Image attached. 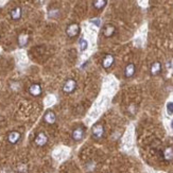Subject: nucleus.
Here are the masks:
<instances>
[{"instance_id": "9", "label": "nucleus", "mask_w": 173, "mask_h": 173, "mask_svg": "<svg viewBox=\"0 0 173 173\" xmlns=\"http://www.w3.org/2000/svg\"><path fill=\"white\" fill-rule=\"evenodd\" d=\"M162 157H164L165 161H171L173 159V148H171V147H167V148L162 151Z\"/></svg>"}, {"instance_id": "4", "label": "nucleus", "mask_w": 173, "mask_h": 173, "mask_svg": "<svg viewBox=\"0 0 173 173\" xmlns=\"http://www.w3.org/2000/svg\"><path fill=\"white\" fill-rule=\"evenodd\" d=\"M84 136H85V130H84V127H79L77 128H74L72 132V138L73 140L75 141H81L84 138Z\"/></svg>"}, {"instance_id": "11", "label": "nucleus", "mask_w": 173, "mask_h": 173, "mask_svg": "<svg viewBox=\"0 0 173 173\" xmlns=\"http://www.w3.org/2000/svg\"><path fill=\"white\" fill-rule=\"evenodd\" d=\"M29 93L34 97H37L41 94V87L39 84H32L29 88Z\"/></svg>"}, {"instance_id": "19", "label": "nucleus", "mask_w": 173, "mask_h": 173, "mask_svg": "<svg viewBox=\"0 0 173 173\" xmlns=\"http://www.w3.org/2000/svg\"><path fill=\"white\" fill-rule=\"evenodd\" d=\"M91 22H94L96 26H100V20L99 19H93L91 20Z\"/></svg>"}, {"instance_id": "17", "label": "nucleus", "mask_w": 173, "mask_h": 173, "mask_svg": "<svg viewBox=\"0 0 173 173\" xmlns=\"http://www.w3.org/2000/svg\"><path fill=\"white\" fill-rule=\"evenodd\" d=\"M79 44H80V49H81V51L86 50V48H87V46H88V43L85 41V39H80Z\"/></svg>"}, {"instance_id": "20", "label": "nucleus", "mask_w": 173, "mask_h": 173, "mask_svg": "<svg viewBox=\"0 0 173 173\" xmlns=\"http://www.w3.org/2000/svg\"><path fill=\"white\" fill-rule=\"evenodd\" d=\"M171 127L173 128V120H172V122H171Z\"/></svg>"}, {"instance_id": "2", "label": "nucleus", "mask_w": 173, "mask_h": 173, "mask_svg": "<svg viewBox=\"0 0 173 173\" xmlns=\"http://www.w3.org/2000/svg\"><path fill=\"white\" fill-rule=\"evenodd\" d=\"M75 88H77V82L73 79H69L63 86V91L66 94H71L75 90Z\"/></svg>"}, {"instance_id": "14", "label": "nucleus", "mask_w": 173, "mask_h": 173, "mask_svg": "<svg viewBox=\"0 0 173 173\" xmlns=\"http://www.w3.org/2000/svg\"><path fill=\"white\" fill-rule=\"evenodd\" d=\"M29 41V35L26 33H22L19 35V37H18V45L20 47H25L26 45L28 44Z\"/></svg>"}, {"instance_id": "10", "label": "nucleus", "mask_w": 173, "mask_h": 173, "mask_svg": "<svg viewBox=\"0 0 173 173\" xmlns=\"http://www.w3.org/2000/svg\"><path fill=\"white\" fill-rule=\"evenodd\" d=\"M135 71H136V67L134 64H128L127 65V67H125L124 69V75L125 78H132L133 75L135 74Z\"/></svg>"}, {"instance_id": "16", "label": "nucleus", "mask_w": 173, "mask_h": 173, "mask_svg": "<svg viewBox=\"0 0 173 173\" xmlns=\"http://www.w3.org/2000/svg\"><path fill=\"white\" fill-rule=\"evenodd\" d=\"M106 6V0H94V7L97 10H102Z\"/></svg>"}, {"instance_id": "8", "label": "nucleus", "mask_w": 173, "mask_h": 173, "mask_svg": "<svg viewBox=\"0 0 173 173\" xmlns=\"http://www.w3.org/2000/svg\"><path fill=\"white\" fill-rule=\"evenodd\" d=\"M20 137H22V135H20L19 132H16V131H14V132H11L7 136V140H9L10 143H12V145H15V143L18 142V140L20 139Z\"/></svg>"}, {"instance_id": "6", "label": "nucleus", "mask_w": 173, "mask_h": 173, "mask_svg": "<svg viewBox=\"0 0 173 173\" xmlns=\"http://www.w3.org/2000/svg\"><path fill=\"white\" fill-rule=\"evenodd\" d=\"M35 145H37L38 147H44L48 142V137L45 133H39V134L35 137Z\"/></svg>"}, {"instance_id": "12", "label": "nucleus", "mask_w": 173, "mask_h": 173, "mask_svg": "<svg viewBox=\"0 0 173 173\" xmlns=\"http://www.w3.org/2000/svg\"><path fill=\"white\" fill-rule=\"evenodd\" d=\"M116 32V28L113 25H106L103 29V34L105 37H112Z\"/></svg>"}, {"instance_id": "1", "label": "nucleus", "mask_w": 173, "mask_h": 173, "mask_svg": "<svg viewBox=\"0 0 173 173\" xmlns=\"http://www.w3.org/2000/svg\"><path fill=\"white\" fill-rule=\"evenodd\" d=\"M91 134L95 139H101L104 136V127L101 123H96L91 128Z\"/></svg>"}, {"instance_id": "7", "label": "nucleus", "mask_w": 173, "mask_h": 173, "mask_svg": "<svg viewBox=\"0 0 173 173\" xmlns=\"http://www.w3.org/2000/svg\"><path fill=\"white\" fill-rule=\"evenodd\" d=\"M114 62H115L114 55H112V54H106V55L104 56L103 61H102V66H103V68H105V69H108V68L112 67Z\"/></svg>"}, {"instance_id": "5", "label": "nucleus", "mask_w": 173, "mask_h": 173, "mask_svg": "<svg viewBox=\"0 0 173 173\" xmlns=\"http://www.w3.org/2000/svg\"><path fill=\"white\" fill-rule=\"evenodd\" d=\"M44 119L45 121L48 123V124H54L56 121V115L54 112H52L51 109H48L45 113V116H44Z\"/></svg>"}, {"instance_id": "13", "label": "nucleus", "mask_w": 173, "mask_h": 173, "mask_svg": "<svg viewBox=\"0 0 173 173\" xmlns=\"http://www.w3.org/2000/svg\"><path fill=\"white\" fill-rule=\"evenodd\" d=\"M161 71V64L159 62H155L153 63V64L151 65V68H150V72L152 75H157L159 74Z\"/></svg>"}, {"instance_id": "15", "label": "nucleus", "mask_w": 173, "mask_h": 173, "mask_svg": "<svg viewBox=\"0 0 173 173\" xmlns=\"http://www.w3.org/2000/svg\"><path fill=\"white\" fill-rule=\"evenodd\" d=\"M11 17H12V19H14V20L19 19V18L22 17V9H20L19 7H15V9L11 12Z\"/></svg>"}, {"instance_id": "18", "label": "nucleus", "mask_w": 173, "mask_h": 173, "mask_svg": "<svg viewBox=\"0 0 173 173\" xmlns=\"http://www.w3.org/2000/svg\"><path fill=\"white\" fill-rule=\"evenodd\" d=\"M167 113L168 115H173V102L167 103Z\"/></svg>"}, {"instance_id": "3", "label": "nucleus", "mask_w": 173, "mask_h": 173, "mask_svg": "<svg viewBox=\"0 0 173 173\" xmlns=\"http://www.w3.org/2000/svg\"><path fill=\"white\" fill-rule=\"evenodd\" d=\"M66 33L69 37H75L80 33V27H79L78 23H71V25L68 26Z\"/></svg>"}]
</instances>
